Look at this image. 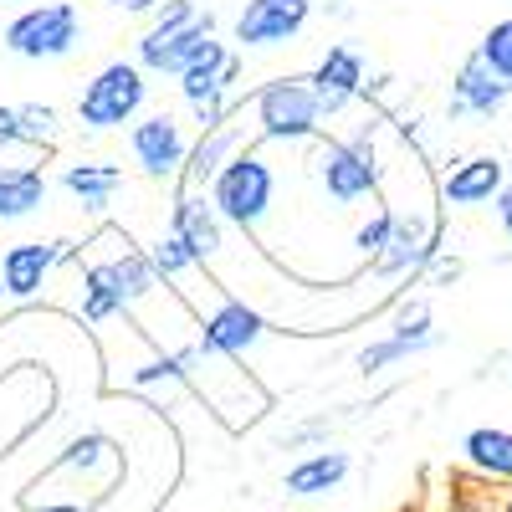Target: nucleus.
I'll return each instance as SVG.
<instances>
[{
  "label": "nucleus",
  "mask_w": 512,
  "mask_h": 512,
  "mask_svg": "<svg viewBox=\"0 0 512 512\" xmlns=\"http://www.w3.org/2000/svg\"><path fill=\"white\" fill-rule=\"evenodd\" d=\"M272 333V323L256 313L246 297H221L210 313H200V323H195V338L205 349H216V354H226V359H246L262 338Z\"/></svg>",
  "instance_id": "9b49d317"
},
{
  "label": "nucleus",
  "mask_w": 512,
  "mask_h": 512,
  "mask_svg": "<svg viewBox=\"0 0 512 512\" xmlns=\"http://www.w3.org/2000/svg\"><path fill=\"white\" fill-rule=\"evenodd\" d=\"M313 21V0H246L231 21V41L241 52H277L297 41Z\"/></svg>",
  "instance_id": "6e6552de"
},
{
  "label": "nucleus",
  "mask_w": 512,
  "mask_h": 512,
  "mask_svg": "<svg viewBox=\"0 0 512 512\" xmlns=\"http://www.w3.org/2000/svg\"><path fill=\"white\" fill-rule=\"evenodd\" d=\"M72 256V241H16L0 251V282H6V297L26 303V297L41 292V282L52 277L57 262Z\"/></svg>",
  "instance_id": "2eb2a0df"
},
{
  "label": "nucleus",
  "mask_w": 512,
  "mask_h": 512,
  "mask_svg": "<svg viewBox=\"0 0 512 512\" xmlns=\"http://www.w3.org/2000/svg\"><path fill=\"white\" fill-rule=\"evenodd\" d=\"M31 512H88V502H62V497H52V502H41V507H31Z\"/></svg>",
  "instance_id": "473e14b6"
},
{
  "label": "nucleus",
  "mask_w": 512,
  "mask_h": 512,
  "mask_svg": "<svg viewBox=\"0 0 512 512\" xmlns=\"http://www.w3.org/2000/svg\"><path fill=\"white\" fill-rule=\"evenodd\" d=\"M0 297H6V282H0Z\"/></svg>",
  "instance_id": "72a5a7b5"
},
{
  "label": "nucleus",
  "mask_w": 512,
  "mask_h": 512,
  "mask_svg": "<svg viewBox=\"0 0 512 512\" xmlns=\"http://www.w3.org/2000/svg\"><path fill=\"white\" fill-rule=\"evenodd\" d=\"M507 98H512V88H507L502 77H492V72L482 67V57L472 52V57L456 67V77H451L446 113H451V118H497V113L507 108Z\"/></svg>",
  "instance_id": "f3484780"
},
{
  "label": "nucleus",
  "mask_w": 512,
  "mask_h": 512,
  "mask_svg": "<svg viewBox=\"0 0 512 512\" xmlns=\"http://www.w3.org/2000/svg\"><path fill=\"white\" fill-rule=\"evenodd\" d=\"M492 210H497V221H502V231L512 236V180L497 190V200H492Z\"/></svg>",
  "instance_id": "7c9ffc66"
},
{
  "label": "nucleus",
  "mask_w": 512,
  "mask_h": 512,
  "mask_svg": "<svg viewBox=\"0 0 512 512\" xmlns=\"http://www.w3.org/2000/svg\"><path fill=\"white\" fill-rule=\"evenodd\" d=\"M144 256L154 262V272H159V282H164V287H169V282H180V277H190V272H200V262L185 251V241H180V236H169V231H164Z\"/></svg>",
  "instance_id": "b1692460"
},
{
  "label": "nucleus",
  "mask_w": 512,
  "mask_h": 512,
  "mask_svg": "<svg viewBox=\"0 0 512 512\" xmlns=\"http://www.w3.org/2000/svg\"><path fill=\"white\" fill-rule=\"evenodd\" d=\"M251 118H256V139L267 144H303L323 139V108L308 88V77H272L251 93Z\"/></svg>",
  "instance_id": "20e7f679"
},
{
  "label": "nucleus",
  "mask_w": 512,
  "mask_h": 512,
  "mask_svg": "<svg viewBox=\"0 0 512 512\" xmlns=\"http://www.w3.org/2000/svg\"><path fill=\"white\" fill-rule=\"evenodd\" d=\"M123 472V451L103 436V431H82L77 441H67L57 451V461L47 466V477H82V482H93L98 497L113 487V477Z\"/></svg>",
  "instance_id": "dca6fc26"
},
{
  "label": "nucleus",
  "mask_w": 512,
  "mask_h": 512,
  "mask_svg": "<svg viewBox=\"0 0 512 512\" xmlns=\"http://www.w3.org/2000/svg\"><path fill=\"white\" fill-rule=\"evenodd\" d=\"M431 256H441V231L431 216H420V210H395L390 205V241H384V251L374 256V277H410L420 272Z\"/></svg>",
  "instance_id": "9d476101"
},
{
  "label": "nucleus",
  "mask_w": 512,
  "mask_h": 512,
  "mask_svg": "<svg viewBox=\"0 0 512 512\" xmlns=\"http://www.w3.org/2000/svg\"><path fill=\"white\" fill-rule=\"evenodd\" d=\"M169 236H180L185 251L195 256V262H216V256L226 251V226L216 216V205H210L205 190H185L175 195V205H169Z\"/></svg>",
  "instance_id": "f8f14e48"
},
{
  "label": "nucleus",
  "mask_w": 512,
  "mask_h": 512,
  "mask_svg": "<svg viewBox=\"0 0 512 512\" xmlns=\"http://www.w3.org/2000/svg\"><path fill=\"white\" fill-rule=\"evenodd\" d=\"M318 185L333 205H359L379 195V159H374V123H364L354 139H323L318 149Z\"/></svg>",
  "instance_id": "0eeeda50"
},
{
  "label": "nucleus",
  "mask_w": 512,
  "mask_h": 512,
  "mask_svg": "<svg viewBox=\"0 0 512 512\" xmlns=\"http://www.w3.org/2000/svg\"><path fill=\"white\" fill-rule=\"evenodd\" d=\"M108 6H113V11H123V16H154V11L164 6V0H108Z\"/></svg>",
  "instance_id": "c756f323"
},
{
  "label": "nucleus",
  "mask_w": 512,
  "mask_h": 512,
  "mask_svg": "<svg viewBox=\"0 0 512 512\" xmlns=\"http://www.w3.org/2000/svg\"><path fill=\"white\" fill-rule=\"evenodd\" d=\"M415 354H425L420 344H405V338H395V333H384V338H374V344H364L359 349V374H379V369H395V364H405V359H415Z\"/></svg>",
  "instance_id": "a878e982"
},
{
  "label": "nucleus",
  "mask_w": 512,
  "mask_h": 512,
  "mask_svg": "<svg viewBox=\"0 0 512 512\" xmlns=\"http://www.w3.org/2000/svg\"><path fill=\"white\" fill-rule=\"evenodd\" d=\"M507 512H512V502H507Z\"/></svg>",
  "instance_id": "f704fd0d"
},
{
  "label": "nucleus",
  "mask_w": 512,
  "mask_h": 512,
  "mask_svg": "<svg viewBox=\"0 0 512 512\" xmlns=\"http://www.w3.org/2000/svg\"><path fill=\"white\" fill-rule=\"evenodd\" d=\"M241 149H246V123H236V113H231L221 128H205V134L190 144L185 169H180V185H185V190H205L210 180L221 175V164L236 159Z\"/></svg>",
  "instance_id": "6ab92c4d"
},
{
  "label": "nucleus",
  "mask_w": 512,
  "mask_h": 512,
  "mask_svg": "<svg viewBox=\"0 0 512 512\" xmlns=\"http://www.w3.org/2000/svg\"><path fill=\"white\" fill-rule=\"evenodd\" d=\"M308 88H313L323 118L344 113V108L364 93V57L349 47V41H333V47L318 57V67L308 72Z\"/></svg>",
  "instance_id": "4468645a"
},
{
  "label": "nucleus",
  "mask_w": 512,
  "mask_h": 512,
  "mask_svg": "<svg viewBox=\"0 0 512 512\" xmlns=\"http://www.w3.org/2000/svg\"><path fill=\"white\" fill-rule=\"evenodd\" d=\"M236 77H241V52L226 47L221 36H210L205 47L190 57V67L180 72V98L195 108L200 134H205V128H221L236 113V98H231Z\"/></svg>",
  "instance_id": "39448f33"
},
{
  "label": "nucleus",
  "mask_w": 512,
  "mask_h": 512,
  "mask_svg": "<svg viewBox=\"0 0 512 512\" xmlns=\"http://www.w3.org/2000/svg\"><path fill=\"white\" fill-rule=\"evenodd\" d=\"M477 57H482V67L492 77H502L507 88H512V16H502V21L487 26V36L477 41Z\"/></svg>",
  "instance_id": "393cba45"
},
{
  "label": "nucleus",
  "mask_w": 512,
  "mask_h": 512,
  "mask_svg": "<svg viewBox=\"0 0 512 512\" xmlns=\"http://www.w3.org/2000/svg\"><path fill=\"white\" fill-rule=\"evenodd\" d=\"M164 282L144 251H113L103 262L82 267V323H108L118 313H134L144 297H154Z\"/></svg>",
  "instance_id": "f257e3e1"
},
{
  "label": "nucleus",
  "mask_w": 512,
  "mask_h": 512,
  "mask_svg": "<svg viewBox=\"0 0 512 512\" xmlns=\"http://www.w3.org/2000/svg\"><path fill=\"white\" fill-rule=\"evenodd\" d=\"M128 149H134V164L144 169V180L164 185L185 169V154H190V139L175 113H144L128 123Z\"/></svg>",
  "instance_id": "1a4fd4ad"
},
{
  "label": "nucleus",
  "mask_w": 512,
  "mask_h": 512,
  "mask_svg": "<svg viewBox=\"0 0 512 512\" xmlns=\"http://www.w3.org/2000/svg\"><path fill=\"white\" fill-rule=\"evenodd\" d=\"M210 205H216L221 226H236L246 236L262 231V221L272 216V200H277V169L262 159V149H241L236 159L221 164V175L205 185Z\"/></svg>",
  "instance_id": "f03ea898"
},
{
  "label": "nucleus",
  "mask_w": 512,
  "mask_h": 512,
  "mask_svg": "<svg viewBox=\"0 0 512 512\" xmlns=\"http://www.w3.org/2000/svg\"><path fill=\"white\" fill-rule=\"evenodd\" d=\"M144 103H149V72L139 62H108L82 82L77 123L88 134H113V128L144 118Z\"/></svg>",
  "instance_id": "7ed1b4c3"
},
{
  "label": "nucleus",
  "mask_w": 512,
  "mask_h": 512,
  "mask_svg": "<svg viewBox=\"0 0 512 512\" xmlns=\"http://www.w3.org/2000/svg\"><path fill=\"white\" fill-rule=\"evenodd\" d=\"M47 175H41L36 164H6L0 169V226L11 221H26L36 216L41 205H47Z\"/></svg>",
  "instance_id": "4be33fe9"
},
{
  "label": "nucleus",
  "mask_w": 512,
  "mask_h": 512,
  "mask_svg": "<svg viewBox=\"0 0 512 512\" xmlns=\"http://www.w3.org/2000/svg\"><path fill=\"white\" fill-rule=\"evenodd\" d=\"M384 241H390V205H379L374 221H364V226L354 231V251L364 256V262H374V256L384 251Z\"/></svg>",
  "instance_id": "c85d7f7f"
},
{
  "label": "nucleus",
  "mask_w": 512,
  "mask_h": 512,
  "mask_svg": "<svg viewBox=\"0 0 512 512\" xmlns=\"http://www.w3.org/2000/svg\"><path fill=\"white\" fill-rule=\"evenodd\" d=\"M16 118H21V139H26V149H52L57 144V108H47V103H16Z\"/></svg>",
  "instance_id": "bb28decb"
},
{
  "label": "nucleus",
  "mask_w": 512,
  "mask_h": 512,
  "mask_svg": "<svg viewBox=\"0 0 512 512\" xmlns=\"http://www.w3.org/2000/svg\"><path fill=\"white\" fill-rule=\"evenodd\" d=\"M82 41V16L72 0H41V6H26L16 21H6L0 31V47L21 62H62L77 52Z\"/></svg>",
  "instance_id": "423d86ee"
},
{
  "label": "nucleus",
  "mask_w": 512,
  "mask_h": 512,
  "mask_svg": "<svg viewBox=\"0 0 512 512\" xmlns=\"http://www.w3.org/2000/svg\"><path fill=\"white\" fill-rule=\"evenodd\" d=\"M502 185H507V164H502L497 154H472V159H461L451 175H446L441 200L472 210V205H492Z\"/></svg>",
  "instance_id": "aec40b11"
},
{
  "label": "nucleus",
  "mask_w": 512,
  "mask_h": 512,
  "mask_svg": "<svg viewBox=\"0 0 512 512\" xmlns=\"http://www.w3.org/2000/svg\"><path fill=\"white\" fill-rule=\"evenodd\" d=\"M461 456H466V466H477L482 477L512 482V431H502V425H477V431H466Z\"/></svg>",
  "instance_id": "5701e85b"
},
{
  "label": "nucleus",
  "mask_w": 512,
  "mask_h": 512,
  "mask_svg": "<svg viewBox=\"0 0 512 512\" xmlns=\"http://www.w3.org/2000/svg\"><path fill=\"white\" fill-rule=\"evenodd\" d=\"M333 431H338L333 415H313V420L287 425V431L277 436V446H282V451H323V441H328Z\"/></svg>",
  "instance_id": "cd10ccee"
},
{
  "label": "nucleus",
  "mask_w": 512,
  "mask_h": 512,
  "mask_svg": "<svg viewBox=\"0 0 512 512\" xmlns=\"http://www.w3.org/2000/svg\"><path fill=\"white\" fill-rule=\"evenodd\" d=\"M62 190L88 210V216H103L113 205V195L123 190V169L108 164V159H77V164L62 169Z\"/></svg>",
  "instance_id": "412c9836"
},
{
  "label": "nucleus",
  "mask_w": 512,
  "mask_h": 512,
  "mask_svg": "<svg viewBox=\"0 0 512 512\" xmlns=\"http://www.w3.org/2000/svg\"><path fill=\"white\" fill-rule=\"evenodd\" d=\"M425 267H431L436 282H456V277H461V262H456V256H451V262H446V256H431Z\"/></svg>",
  "instance_id": "2f4dec72"
},
{
  "label": "nucleus",
  "mask_w": 512,
  "mask_h": 512,
  "mask_svg": "<svg viewBox=\"0 0 512 512\" xmlns=\"http://www.w3.org/2000/svg\"><path fill=\"white\" fill-rule=\"evenodd\" d=\"M210 36H216V16L210 11H200L190 26H175V31H144L139 36V67L154 77H180Z\"/></svg>",
  "instance_id": "ddd939ff"
},
{
  "label": "nucleus",
  "mask_w": 512,
  "mask_h": 512,
  "mask_svg": "<svg viewBox=\"0 0 512 512\" xmlns=\"http://www.w3.org/2000/svg\"><path fill=\"white\" fill-rule=\"evenodd\" d=\"M354 472V456L349 451H338V446H323V451H303L292 466H287V477H282V492L297 497V502H313V497H328L349 482Z\"/></svg>",
  "instance_id": "a211bd4d"
}]
</instances>
